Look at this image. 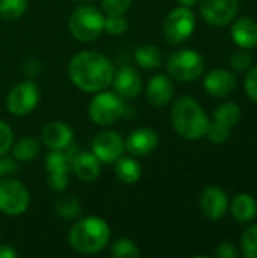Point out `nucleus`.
<instances>
[{
	"label": "nucleus",
	"instance_id": "obj_1",
	"mask_svg": "<svg viewBox=\"0 0 257 258\" xmlns=\"http://www.w3.org/2000/svg\"><path fill=\"white\" fill-rule=\"evenodd\" d=\"M111 60L97 51H80L68 63L71 82L83 92H100L111 86L114 79Z\"/></svg>",
	"mask_w": 257,
	"mask_h": 258
},
{
	"label": "nucleus",
	"instance_id": "obj_2",
	"mask_svg": "<svg viewBox=\"0 0 257 258\" xmlns=\"http://www.w3.org/2000/svg\"><path fill=\"white\" fill-rule=\"evenodd\" d=\"M171 124L182 138L198 141L208 135L211 119L194 98L183 95L177 98L171 107Z\"/></svg>",
	"mask_w": 257,
	"mask_h": 258
},
{
	"label": "nucleus",
	"instance_id": "obj_3",
	"mask_svg": "<svg viewBox=\"0 0 257 258\" xmlns=\"http://www.w3.org/2000/svg\"><path fill=\"white\" fill-rule=\"evenodd\" d=\"M111 239V228L98 216H86L77 221L68 234L70 246L79 254L92 255L103 251Z\"/></svg>",
	"mask_w": 257,
	"mask_h": 258
},
{
	"label": "nucleus",
	"instance_id": "obj_4",
	"mask_svg": "<svg viewBox=\"0 0 257 258\" xmlns=\"http://www.w3.org/2000/svg\"><path fill=\"white\" fill-rule=\"evenodd\" d=\"M103 27L105 15L91 5L77 6L68 20V29L71 35L82 42H91L97 39L103 33Z\"/></svg>",
	"mask_w": 257,
	"mask_h": 258
},
{
	"label": "nucleus",
	"instance_id": "obj_5",
	"mask_svg": "<svg viewBox=\"0 0 257 258\" xmlns=\"http://www.w3.org/2000/svg\"><path fill=\"white\" fill-rule=\"evenodd\" d=\"M73 144L64 150H50L45 156L47 186L55 192H62L68 186V172L71 169V159L77 153Z\"/></svg>",
	"mask_w": 257,
	"mask_h": 258
},
{
	"label": "nucleus",
	"instance_id": "obj_6",
	"mask_svg": "<svg viewBox=\"0 0 257 258\" xmlns=\"http://www.w3.org/2000/svg\"><path fill=\"white\" fill-rule=\"evenodd\" d=\"M124 101L117 92L100 91L89 103V118L97 125L106 127L124 115Z\"/></svg>",
	"mask_w": 257,
	"mask_h": 258
},
{
	"label": "nucleus",
	"instance_id": "obj_7",
	"mask_svg": "<svg viewBox=\"0 0 257 258\" xmlns=\"http://www.w3.org/2000/svg\"><path fill=\"white\" fill-rule=\"evenodd\" d=\"M167 70L176 80L194 82L204 73V59L195 50H179L168 57Z\"/></svg>",
	"mask_w": 257,
	"mask_h": 258
},
{
	"label": "nucleus",
	"instance_id": "obj_8",
	"mask_svg": "<svg viewBox=\"0 0 257 258\" xmlns=\"http://www.w3.org/2000/svg\"><path fill=\"white\" fill-rule=\"evenodd\" d=\"M29 192L12 177L0 178V212L8 216L23 215L29 207Z\"/></svg>",
	"mask_w": 257,
	"mask_h": 258
},
{
	"label": "nucleus",
	"instance_id": "obj_9",
	"mask_svg": "<svg viewBox=\"0 0 257 258\" xmlns=\"http://www.w3.org/2000/svg\"><path fill=\"white\" fill-rule=\"evenodd\" d=\"M195 29V15L188 6H179L173 9L164 23V33L168 42L182 44L185 42Z\"/></svg>",
	"mask_w": 257,
	"mask_h": 258
},
{
	"label": "nucleus",
	"instance_id": "obj_10",
	"mask_svg": "<svg viewBox=\"0 0 257 258\" xmlns=\"http://www.w3.org/2000/svg\"><path fill=\"white\" fill-rule=\"evenodd\" d=\"M39 101V89L35 82L24 80L15 85L6 98L8 110L15 116H26L29 115Z\"/></svg>",
	"mask_w": 257,
	"mask_h": 258
},
{
	"label": "nucleus",
	"instance_id": "obj_11",
	"mask_svg": "<svg viewBox=\"0 0 257 258\" xmlns=\"http://www.w3.org/2000/svg\"><path fill=\"white\" fill-rule=\"evenodd\" d=\"M91 148L94 156L100 160V163L105 165L115 163L126 151L121 136L112 130H103L97 133L92 139Z\"/></svg>",
	"mask_w": 257,
	"mask_h": 258
},
{
	"label": "nucleus",
	"instance_id": "obj_12",
	"mask_svg": "<svg viewBox=\"0 0 257 258\" xmlns=\"http://www.w3.org/2000/svg\"><path fill=\"white\" fill-rule=\"evenodd\" d=\"M200 12L212 26L229 24L238 12V0H200Z\"/></svg>",
	"mask_w": 257,
	"mask_h": 258
},
{
	"label": "nucleus",
	"instance_id": "obj_13",
	"mask_svg": "<svg viewBox=\"0 0 257 258\" xmlns=\"http://www.w3.org/2000/svg\"><path fill=\"white\" fill-rule=\"evenodd\" d=\"M159 144V136L158 133L153 130V128H148V127H141V128H136L133 130L126 142H124V148L126 151H129L132 156H136V157H144V156H148L151 154L156 147Z\"/></svg>",
	"mask_w": 257,
	"mask_h": 258
},
{
	"label": "nucleus",
	"instance_id": "obj_14",
	"mask_svg": "<svg viewBox=\"0 0 257 258\" xmlns=\"http://www.w3.org/2000/svg\"><path fill=\"white\" fill-rule=\"evenodd\" d=\"M229 201L226 192L218 186H209L203 190L200 198V209L211 221H218L226 215Z\"/></svg>",
	"mask_w": 257,
	"mask_h": 258
},
{
	"label": "nucleus",
	"instance_id": "obj_15",
	"mask_svg": "<svg viewBox=\"0 0 257 258\" xmlns=\"http://www.w3.org/2000/svg\"><path fill=\"white\" fill-rule=\"evenodd\" d=\"M112 85L121 98H133L142 91V79L132 67H123L114 73Z\"/></svg>",
	"mask_w": 257,
	"mask_h": 258
},
{
	"label": "nucleus",
	"instance_id": "obj_16",
	"mask_svg": "<svg viewBox=\"0 0 257 258\" xmlns=\"http://www.w3.org/2000/svg\"><path fill=\"white\" fill-rule=\"evenodd\" d=\"M41 142L48 150H64L73 144V130L62 121H53L42 127Z\"/></svg>",
	"mask_w": 257,
	"mask_h": 258
},
{
	"label": "nucleus",
	"instance_id": "obj_17",
	"mask_svg": "<svg viewBox=\"0 0 257 258\" xmlns=\"http://www.w3.org/2000/svg\"><path fill=\"white\" fill-rule=\"evenodd\" d=\"M204 89L209 95L221 98L235 92L236 89V77L233 73L227 70H214L203 80Z\"/></svg>",
	"mask_w": 257,
	"mask_h": 258
},
{
	"label": "nucleus",
	"instance_id": "obj_18",
	"mask_svg": "<svg viewBox=\"0 0 257 258\" xmlns=\"http://www.w3.org/2000/svg\"><path fill=\"white\" fill-rule=\"evenodd\" d=\"M145 95L151 106H155V107L167 106L174 95V86H173L170 77L165 74L153 76L147 85Z\"/></svg>",
	"mask_w": 257,
	"mask_h": 258
},
{
	"label": "nucleus",
	"instance_id": "obj_19",
	"mask_svg": "<svg viewBox=\"0 0 257 258\" xmlns=\"http://www.w3.org/2000/svg\"><path fill=\"white\" fill-rule=\"evenodd\" d=\"M71 171L82 181H95L101 171L100 160L94 156V153L77 151L71 159Z\"/></svg>",
	"mask_w": 257,
	"mask_h": 258
},
{
	"label": "nucleus",
	"instance_id": "obj_20",
	"mask_svg": "<svg viewBox=\"0 0 257 258\" xmlns=\"http://www.w3.org/2000/svg\"><path fill=\"white\" fill-rule=\"evenodd\" d=\"M232 38L241 48H253L257 45V23L248 17L235 21L232 27Z\"/></svg>",
	"mask_w": 257,
	"mask_h": 258
},
{
	"label": "nucleus",
	"instance_id": "obj_21",
	"mask_svg": "<svg viewBox=\"0 0 257 258\" xmlns=\"http://www.w3.org/2000/svg\"><path fill=\"white\" fill-rule=\"evenodd\" d=\"M232 215L241 224L251 222L257 216V203L254 197L250 194L236 195L232 203Z\"/></svg>",
	"mask_w": 257,
	"mask_h": 258
},
{
	"label": "nucleus",
	"instance_id": "obj_22",
	"mask_svg": "<svg viewBox=\"0 0 257 258\" xmlns=\"http://www.w3.org/2000/svg\"><path fill=\"white\" fill-rule=\"evenodd\" d=\"M11 151L17 162H32L39 154V142L33 136H23L12 144Z\"/></svg>",
	"mask_w": 257,
	"mask_h": 258
},
{
	"label": "nucleus",
	"instance_id": "obj_23",
	"mask_svg": "<svg viewBox=\"0 0 257 258\" xmlns=\"http://www.w3.org/2000/svg\"><path fill=\"white\" fill-rule=\"evenodd\" d=\"M115 175L124 184H133L141 178V165L132 157H120L115 162Z\"/></svg>",
	"mask_w": 257,
	"mask_h": 258
},
{
	"label": "nucleus",
	"instance_id": "obj_24",
	"mask_svg": "<svg viewBox=\"0 0 257 258\" xmlns=\"http://www.w3.org/2000/svg\"><path fill=\"white\" fill-rule=\"evenodd\" d=\"M135 60L144 70H155V68H159L162 63V53L156 45L144 44L136 48Z\"/></svg>",
	"mask_w": 257,
	"mask_h": 258
},
{
	"label": "nucleus",
	"instance_id": "obj_25",
	"mask_svg": "<svg viewBox=\"0 0 257 258\" xmlns=\"http://www.w3.org/2000/svg\"><path fill=\"white\" fill-rule=\"evenodd\" d=\"M55 213L67 221L76 219L80 212H82V206L79 203V200L73 195H62L55 201Z\"/></svg>",
	"mask_w": 257,
	"mask_h": 258
},
{
	"label": "nucleus",
	"instance_id": "obj_26",
	"mask_svg": "<svg viewBox=\"0 0 257 258\" xmlns=\"http://www.w3.org/2000/svg\"><path fill=\"white\" fill-rule=\"evenodd\" d=\"M241 118V107L235 103H223L214 112V121L233 128Z\"/></svg>",
	"mask_w": 257,
	"mask_h": 258
},
{
	"label": "nucleus",
	"instance_id": "obj_27",
	"mask_svg": "<svg viewBox=\"0 0 257 258\" xmlns=\"http://www.w3.org/2000/svg\"><path fill=\"white\" fill-rule=\"evenodd\" d=\"M27 9V0H0V18L17 20Z\"/></svg>",
	"mask_w": 257,
	"mask_h": 258
},
{
	"label": "nucleus",
	"instance_id": "obj_28",
	"mask_svg": "<svg viewBox=\"0 0 257 258\" xmlns=\"http://www.w3.org/2000/svg\"><path fill=\"white\" fill-rule=\"evenodd\" d=\"M111 255L115 258H138L141 257V251L132 240L120 239L112 245Z\"/></svg>",
	"mask_w": 257,
	"mask_h": 258
},
{
	"label": "nucleus",
	"instance_id": "obj_29",
	"mask_svg": "<svg viewBox=\"0 0 257 258\" xmlns=\"http://www.w3.org/2000/svg\"><path fill=\"white\" fill-rule=\"evenodd\" d=\"M242 254L247 258H257V224L247 228L241 239Z\"/></svg>",
	"mask_w": 257,
	"mask_h": 258
},
{
	"label": "nucleus",
	"instance_id": "obj_30",
	"mask_svg": "<svg viewBox=\"0 0 257 258\" xmlns=\"http://www.w3.org/2000/svg\"><path fill=\"white\" fill-rule=\"evenodd\" d=\"M127 26L129 23L124 15H106L103 32L109 35H121L127 30Z\"/></svg>",
	"mask_w": 257,
	"mask_h": 258
},
{
	"label": "nucleus",
	"instance_id": "obj_31",
	"mask_svg": "<svg viewBox=\"0 0 257 258\" xmlns=\"http://www.w3.org/2000/svg\"><path fill=\"white\" fill-rule=\"evenodd\" d=\"M230 135H232V128H229V127L214 121V122H211L206 136L214 144H224V142H227L230 139Z\"/></svg>",
	"mask_w": 257,
	"mask_h": 258
},
{
	"label": "nucleus",
	"instance_id": "obj_32",
	"mask_svg": "<svg viewBox=\"0 0 257 258\" xmlns=\"http://www.w3.org/2000/svg\"><path fill=\"white\" fill-rule=\"evenodd\" d=\"M132 5V0H101V8L106 15H124Z\"/></svg>",
	"mask_w": 257,
	"mask_h": 258
},
{
	"label": "nucleus",
	"instance_id": "obj_33",
	"mask_svg": "<svg viewBox=\"0 0 257 258\" xmlns=\"http://www.w3.org/2000/svg\"><path fill=\"white\" fill-rule=\"evenodd\" d=\"M14 144V133L12 128L0 119V156L8 154Z\"/></svg>",
	"mask_w": 257,
	"mask_h": 258
},
{
	"label": "nucleus",
	"instance_id": "obj_34",
	"mask_svg": "<svg viewBox=\"0 0 257 258\" xmlns=\"http://www.w3.org/2000/svg\"><path fill=\"white\" fill-rule=\"evenodd\" d=\"M251 62H253V57H251V54L248 53V51H236V53H233V56L230 57V65H232V68L233 70H236V71H245V70H248L250 68V65H251Z\"/></svg>",
	"mask_w": 257,
	"mask_h": 258
},
{
	"label": "nucleus",
	"instance_id": "obj_35",
	"mask_svg": "<svg viewBox=\"0 0 257 258\" xmlns=\"http://www.w3.org/2000/svg\"><path fill=\"white\" fill-rule=\"evenodd\" d=\"M18 172V163L14 157H8L6 154L0 156V178L12 177Z\"/></svg>",
	"mask_w": 257,
	"mask_h": 258
},
{
	"label": "nucleus",
	"instance_id": "obj_36",
	"mask_svg": "<svg viewBox=\"0 0 257 258\" xmlns=\"http://www.w3.org/2000/svg\"><path fill=\"white\" fill-rule=\"evenodd\" d=\"M245 92L253 101L257 103V65L250 70L245 77Z\"/></svg>",
	"mask_w": 257,
	"mask_h": 258
},
{
	"label": "nucleus",
	"instance_id": "obj_37",
	"mask_svg": "<svg viewBox=\"0 0 257 258\" xmlns=\"http://www.w3.org/2000/svg\"><path fill=\"white\" fill-rule=\"evenodd\" d=\"M215 255L220 258H235L238 255V251L235 248L233 243L230 242H223L218 245L217 251H215Z\"/></svg>",
	"mask_w": 257,
	"mask_h": 258
},
{
	"label": "nucleus",
	"instance_id": "obj_38",
	"mask_svg": "<svg viewBox=\"0 0 257 258\" xmlns=\"http://www.w3.org/2000/svg\"><path fill=\"white\" fill-rule=\"evenodd\" d=\"M18 252L9 245H0V258H17Z\"/></svg>",
	"mask_w": 257,
	"mask_h": 258
},
{
	"label": "nucleus",
	"instance_id": "obj_39",
	"mask_svg": "<svg viewBox=\"0 0 257 258\" xmlns=\"http://www.w3.org/2000/svg\"><path fill=\"white\" fill-rule=\"evenodd\" d=\"M200 0H179V3L182 5V6H188V8H191V6H194V5H197Z\"/></svg>",
	"mask_w": 257,
	"mask_h": 258
},
{
	"label": "nucleus",
	"instance_id": "obj_40",
	"mask_svg": "<svg viewBox=\"0 0 257 258\" xmlns=\"http://www.w3.org/2000/svg\"><path fill=\"white\" fill-rule=\"evenodd\" d=\"M73 2H76V3H88L91 0H73Z\"/></svg>",
	"mask_w": 257,
	"mask_h": 258
}]
</instances>
